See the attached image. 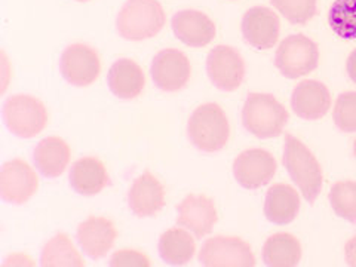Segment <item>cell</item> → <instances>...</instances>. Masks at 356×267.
I'll return each mask as SVG.
<instances>
[{"label":"cell","mask_w":356,"mask_h":267,"mask_svg":"<svg viewBox=\"0 0 356 267\" xmlns=\"http://www.w3.org/2000/svg\"><path fill=\"white\" fill-rule=\"evenodd\" d=\"M291 107L298 118L318 120L328 113L331 95L324 83L318 81H303L294 88Z\"/></svg>","instance_id":"cell-18"},{"label":"cell","mask_w":356,"mask_h":267,"mask_svg":"<svg viewBox=\"0 0 356 267\" xmlns=\"http://www.w3.org/2000/svg\"><path fill=\"white\" fill-rule=\"evenodd\" d=\"M302 260V245L289 233H276L264 242L263 261L269 267H294Z\"/></svg>","instance_id":"cell-23"},{"label":"cell","mask_w":356,"mask_h":267,"mask_svg":"<svg viewBox=\"0 0 356 267\" xmlns=\"http://www.w3.org/2000/svg\"><path fill=\"white\" fill-rule=\"evenodd\" d=\"M174 35L191 48H204L216 38V24L208 15L184 9L172 17Z\"/></svg>","instance_id":"cell-15"},{"label":"cell","mask_w":356,"mask_h":267,"mask_svg":"<svg viewBox=\"0 0 356 267\" xmlns=\"http://www.w3.org/2000/svg\"><path fill=\"white\" fill-rule=\"evenodd\" d=\"M40 264L43 267H82L85 266V261L74 248L70 238L64 233H60L43 247Z\"/></svg>","instance_id":"cell-25"},{"label":"cell","mask_w":356,"mask_h":267,"mask_svg":"<svg viewBox=\"0 0 356 267\" xmlns=\"http://www.w3.org/2000/svg\"><path fill=\"white\" fill-rule=\"evenodd\" d=\"M284 165L305 199L314 204L324 184L321 165L305 144L289 134L285 137Z\"/></svg>","instance_id":"cell-2"},{"label":"cell","mask_w":356,"mask_h":267,"mask_svg":"<svg viewBox=\"0 0 356 267\" xmlns=\"http://www.w3.org/2000/svg\"><path fill=\"white\" fill-rule=\"evenodd\" d=\"M276 161L273 156L261 149H251L242 152L235 163H233V174L236 181L248 191L257 188L270 183L276 174Z\"/></svg>","instance_id":"cell-11"},{"label":"cell","mask_w":356,"mask_h":267,"mask_svg":"<svg viewBox=\"0 0 356 267\" xmlns=\"http://www.w3.org/2000/svg\"><path fill=\"white\" fill-rule=\"evenodd\" d=\"M328 22L339 38L356 39V0H336L330 9Z\"/></svg>","instance_id":"cell-26"},{"label":"cell","mask_w":356,"mask_h":267,"mask_svg":"<svg viewBox=\"0 0 356 267\" xmlns=\"http://www.w3.org/2000/svg\"><path fill=\"white\" fill-rule=\"evenodd\" d=\"M199 263L207 267H252L255 257L250 245L242 239L216 236L202 245Z\"/></svg>","instance_id":"cell-7"},{"label":"cell","mask_w":356,"mask_h":267,"mask_svg":"<svg viewBox=\"0 0 356 267\" xmlns=\"http://www.w3.org/2000/svg\"><path fill=\"white\" fill-rule=\"evenodd\" d=\"M346 70L350 77V81L356 83V49L349 55L348 64H346Z\"/></svg>","instance_id":"cell-32"},{"label":"cell","mask_w":356,"mask_h":267,"mask_svg":"<svg viewBox=\"0 0 356 267\" xmlns=\"http://www.w3.org/2000/svg\"><path fill=\"white\" fill-rule=\"evenodd\" d=\"M191 63L177 49H163L156 54L150 70L154 85L163 92L183 89L191 79Z\"/></svg>","instance_id":"cell-10"},{"label":"cell","mask_w":356,"mask_h":267,"mask_svg":"<svg viewBox=\"0 0 356 267\" xmlns=\"http://www.w3.org/2000/svg\"><path fill=\"white\" fill-rule=\"evenodd\" d=\"M177 225L191 230L197 239L209 235L217 222L214 200L204 195H188L177 207Z\"/></svg>","instance_id":"cell-14"},{"label":"cell","mask_w":356,"mask_h":267,"mask_svg":"<svg viewBox=\"0 0 356 267\" xmlns=\"http://www.w3.org/2000/svg\"><path fill=\"white\" fill-rule=\"evenodd\" d=\"M187 136L200 152H220L225 149L230 137V125L226 113L214 103L197 107L188 119Z\"/></svg>","instance_id":"cell-1"},{"label":"cell","mask_w":356,"mask_h":267,"mask_svg":"<svg viewBox=\"0 0 356 267\" xmlns=\"http://www.w3.org/2000/svg\"><path fill=\"white\" fill-rule=\"evenodd\" d=\"M39 172L47 178L60 177L69 165L70 149L67 143L58 137H48L42 140L33 153Z\"/></svg>","instance_id":"cell-22"},{"label":"cell","mask_w":356,"mask_h":267,"mask_svg":"<svg viewBox=\"0 0 356 267\" xmlns=\"http://www.w3.org/2000/svg\"><path fill=\"white\" fill-rule=\"evenodd\" d=\"M77 2H88V0H77Z\"/></svg>","instance_id":"cell-34"},{"label":"cell","mask_w":356,"mask_h":267,"mask_svg":"<svg viewBox=\"0 0 356 267\" xmlns=\"http://www.w3.org/2000/svg\"><path fill=\"white\" fill-rule=\"evenodd\" d=\"M38 175L31 166L21 161H9L2 166L0 172V196L8 204L22 205L36 193Z\"/></svg>","instance_id":"cell-12"},{"label":"cell","mask_w":356,"mask_h":267,"mask_svg":"<svg viewBox=\"0 0 356 267\" xmlns=\"http://www.w3.org/2000/svg\"><path fill=\"white\" fill-rule=\"evenodd\" d=\"M319 63L316 43L303 35L285 38L275 55V65L288 79H297L314 72Z\"/></svg>","instance_id":"cell-6"},{"label":"cell","mask_w":356,"mask_h":267,"mask_svg":"<svg viewBox=\"0 0 356 267\" xmlns=\"http://www.w3.org/2000/svg\"><path fill=\"white\" fill-rule=\"evenodd\" d=\"M108 264L111 267H131V266L149 267L150 260L146 257V255L138 251L122 250V251H116L113 255H111Z\"/></svg>","instance_id":"cell-30"},{"label":"cell","mask_w":356,"mask_h":267,"mask_svg":"<svg viewBox=\"0 0 356 267\" xmlns=\"http://www.w3.org/2000/svg\"><path fill=\"white\" fill-rule=\"evenodd\" d=\"M300 211L297 191L288 184H275L267 191L264 216L276 226H285L294 221Z\"/></svg>","instance_id":"cell-20"},{"label":"cell","mask_w":356,"mask_h":267,"mask_svg":"<svg viewBox=\"0 0 356 267\" xmlns=\"http://www.w3.org/2000/svg\"><path fill=\"white\" fill-rule=\"evenodd\" d=\"M107 83L110 91L120 99L137 98L144 89V73L141 67L132 60L122 58L110 67Z\"/></svg>","instance_id":"cell-19"},{"label":"cell","mask_w":356,"mask_h":267,"mask_svg":"<svg viewBox=\"0 0 356 267\" xmlns=\"http://www.w3.org/2000/svg\"><path fill=\"white\" fill-rule=\"evenodd\" d=\"M69 178L73 191L83 196L98 195L110 184L104 165L97 158H82L74 162Z\"/></svg>","instance_id":"cell-21"},{"label":"cell","mask_w":356,"mask_h":267,"mask_svg":"<svg viewBox=\"0 0 356 267\" xmlns=\"http://www.w3.org/2000/svg\"><path fill=\"white\" fill-rule=\"evenodd\" d=\"M344 255H346V261L349 266L356 267V236H353L344 247Z\"/></svg>","instance_id":"cell-31"},{"label":"cell","mask_w":356,"mask_h":267,"mask_svg":"<svg viewBox=\"0 0 356 267\" xmlns=\"http://www.w3.org/2000/svg\"><path fill=\"white\" fill-rule=\"evenodd\" d=\"M242 36L255 49H270L280 38V18L269 8L254 6L242 18Z\"/></svg>","instance_id":"cell-13"},{"label":"cell","mask_w":356,"mask_h":267,"mask_svg":"<svg viewBox=\"0 0 356 267\" xmlns=\"http://www.w3.org/2000/svg\"><path fill=\"white\" fill-rule=\"evenodd\" d=\"M196 245L191 233L180 227L166 230L159 239L161 259L171 266H183L193 259Z\"/></svg>","instance_id":"cell-24"},{"label":"cell","mask_w":356,"mask_h":267,"mask_svg":"<svg viewBox=\"0 0 356 267\" xmlns=\"http://www.w3.org/2000/svg\"><path fill=\"white\" fill-rule=\"evenodd\" d=\"M165 21L158 0H127L118 14L116 29L127 40H146L158 35Z\"/></svg>","instance_id":"cell-3"},{"label":"cell","mask_w":356,"mask_h":267,"mask_svg":"<svg viewBox=\"0 0 356 267\" xmlns=\"http://www.w3.org/2000/svg\"><path fill=\"white\" fill-rule=\"evenodd\" d=\"M8 129L19 138H33L47 127L48 113L40 99L31 95H13L3 104Z\"/></svg>","instance_id":"cell-5"},{"label":"cell","mask_w":356,"mask_h":267,"mask_svg":"<svg viewBox=\"0 0 356 267\" xmlns=\"http://www.w3.org/2000/svg\"><path fill=\"white\" fill-rule=\"evenodd\" d=\"M330 204L340 218L356 222V183L339 181L330 192Z\"/></svg>","instance_id":"cell-27"},{"label":"cell","mask_w":356,"mask_h":267,"mask_svg":"<svg viewBox=\"0 0 356 267\" xmlns=\"http://www.w3.org/2000/svg\"><path fill=\"white\" fill-rule=\"evenodd\" d=\"M128 205L132 213L140 218L158 214L165 207V191L158 178L149 171L143 172L129 188Z\"/></svg>","instance_id":"cell-17"},{"label":"cell","mask_w":356,"mask_h":267,"mask_svg":"<svg viewBox=\"0 0 356 267\" xmlns=\"http://www.w3.org/2000/svg\"><path fill=\"white\" fill-rule=\"evenodd\" d=\"M353 153H355V158H356V140H355V144H353Z\"/></svg>","instance_id":"cell-33"},{"label":"cell","mask_w":356,"mask_h":267,"mask_svg":"<svg viewBox=\"0 0 356 267\" xmlns=\"http://www.w3.org/2000/svg\"><path fill=\"white\" fill-rule=\"evenodd\" d=\"M332 119L340 131L356 132V92L350 91L339 95Z\"/></svg>","instance_id":"cell-29"},{"label":"cell","mask_w":356,"mask_h":267,"mask_svg":"<svg viewBox=\"0 0 356 267\" xmlns=\"http://www.w3.org/2000/svg\"><path fill=\"white\" fill-rule=\"evenodd\" d=\"M60 72L64 79L74 86H89L102 72L98 54L83 43L67 47L60 58Z\"/></svg>","instance_id":"cell-9"},{"label":"cell","mask_w":356,"mask_h":267,"mask_svg":"<svg viewBox=\"0 0 356 267\" xmlns=\"http://www.w3.org/2000/svg\"><path fill=\"white\" fill-rule=\"evenodd\" d=\"M118 232L115 225L104 217H89L77 227V242L82 251L94 260L103 259L113 248Z\"/></svg>","instance_id":"cell-16"},{"label":"cell","mask_w":356,"mask_h":267,"mask_svg":"<svg viewBox=\"0 0 356 267\" xmlns=\"http://www.w3.org/2000/svg\"><path fill=\"white\" fill-rule=\"evenodd\" d=\"M207 73L211 82L220 91L232 92L243 82L245 63L236 49L226 44H218L208 54Z\"/></svg>","instance_id":"cell-8"},{"label":"cell","mask_w":356,"mask_h":267,"mask_svg":"<svg viewBox=\"0 0 356 267\" xmlns=\"http://www.w3.org/2000/svg\"><path fill=\"white\" fill-rule=\"evenodd\" d=\"M270 2L291 24L303 26L316 15V0H270Z\"/></svg>","instance_id":"cell-28"},{"label":"cell","mask_w":356,"mask_h":267,"mask_svg":"<svg viewBox=\"0 0 356 267\" xmlns=\"http://www.w3.org/2000/svg\"><path fill=\"white\" fill-rule=\"evenodd\" d=\"M288 119L285 107L270 94H250L242 108L245 129L259 138L281 136Z\"/></svg>","instance_id":"cell-4"}]
</instances>
